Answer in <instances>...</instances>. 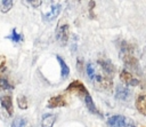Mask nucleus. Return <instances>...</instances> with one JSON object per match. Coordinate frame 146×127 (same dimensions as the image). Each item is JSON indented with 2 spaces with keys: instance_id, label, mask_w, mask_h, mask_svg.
<instances>
[{
  "instance_id": "nucleus-7",
  "label": "nucleus",
  "mask_w": 146,
  "mask_h": 127,
  "mask_svg": "<svg viewBox=\"0 0 146 127\" xmlns=\"http://www.w3.org/2000/svg\"><path fill=\"white\" fill-rule=\"evenodd\" d=\"M120 79H121V81H122L125 86H132V87H135V86L139 85V80L136 79V78H135L129 71H127V70H121V72H120Z\"/></svg>"
},
{
  "instance_id": "nucleus-10",
  "label": "nucleus",
  "mask_w": 146,
  "mask_h": 127,
  "mask_svg": "<svg viewBox=\"0 0 146 127\" xmlns=\"http://www.w3.org/2000/svg\"><path fill=\"white\" fill-rule=\"evenodd\" d=\"M115 96H116L117 100H121V101H128V100H130L131 92H130V89H129L127 86H121V85H119V86L116 87Z\"/></svg>"
},
{
  "instance_id": "nucleus-19",
  "label": "nucleus",
  "mask_w": 146,
  "mask_h": 127,
  "mask_svg": "<svg viewBox=\"0 0 146 127\" xmlns=\"http://www.w3.org/2000/svg\"><path fill=\"white\" fill-rule=\"evenodd\" d=\"M17 105H18L21 109H23V110L27 109L29 103H27V100H26V97H25L24 95H18V96H17Z\"/></svg>"
},
{
  "instance_id": "nucleus-8",
  "label": "nucleus",
  "mask_w": 146,
  "mask_h": 127,
  "mask_svg": "<svg viewBox=\"0 0 146 127\" xmlns=\"http://www.w3.org/2000/svg\"><path fill=\"white\" fill-rule=\"evenodd\" d=\"M68 104V102L66 101V98L63 95H56L52 96L48 100L47 103V108L49 109H54V108H60V106H66Z\"/></svg>"
},
{
  "instance_id": "nucleus-3",
  "label": "nucleus",
  "mask_w": 146,
  "mask_h": 127,
  "mask_svg": "<svg viewBox=\"0 0 146 127\" xmlns=\"http://www.w3.org/2000/svg\"><path fill=\"white\" fill-rule=\"evenodd\" d=\"M56 39L58 42H60V45H66L68 37H70V26L68 23H66L64 19L60 21L56 27Z\"/></svg>"
},
{
  "instance_id": "nucleus-5",
  "label": "nucleus",
  "mask_w": 146,
  "mask_h": 127,
  "mask_svg": "<svg viewBox=\"0 0 146 127\" xmlns=\"http://www.w3.org/2000/svg\"><path fill=\"white\" fill-rule=\"evenodd\" d=\"M111 127H135L133 121L123 116H113L107 120Z\"/></svg>"
},
{
  "instance_id": "nucleus-11",
  "label": "nucleus",
  "mask_w": 146,
  "mask_h": 127,
  "mask_svg": "<svg viewBox=\"0 0 146 127\" xmlns=\"http://www.w3.org/2000/svg\"><path fill=\"white\" fill-rule=\"evenodd\" d=\"M0 103L2 105V108L5 109V111L8 113V116H13L14 113V106H13V98L10 95H6L2 96L0 98Z\"/></svg>"
},
{
  "instance_id": "nucleus-6",
  "label": "nucleus",
  "mask_w": 146,
  "mask_h": 127,
  "mask_svg": "<svg viewBox=\"0 0 146 127\" xmlns=\"http://www.w3.org/2000/svg\"><path fill=\"white\" fill-rule=\"evenodd\" d=\"M97 64L100 66L102 72H104L108 77L113 78V76L115 73V66L113 65V63L110 59H98L97 61Z\"/></svg>"
},
{
  "instance_id": "nucleus-4",
  "label": "nucleus",
  "mask_w": 146,
  "mask_h": 127,
  "mask_svg": "<svg viewBox=\"0 0 146 127\" xmlns=\"http://www.w3.org/2000/svg\"><path fill=\"white\" fill-rule=\"evenodd\" d=\"M66 92L67 93H71V94H75V95H78V96H80V97H86V96H88V95H90L89 94V92H88V89L86 88V86L80 81V80H74V81H72L67 87H66Z\"/></svg>"
},
{
  "instance_id": "nucleus-14",
  "label": "nucleus",
  "mask_w": 146,
  "mask_h": 127,
  "mask_svg": "<svg viewBox=\"0 0 146 127\" xmlns=\"http://www.w3.org/2000/svg\"><path fill=\"white\" fill-rule=\"evenodd\" d=\"M57 119V114L55 113H47L41 119V127H52Z\"/></svg>"
},
{
  "instance_id": "nucleus-18",
  "label": "nucleus",
  "mask_w": 146,
  "mask_h": 127,
  "mask_svg": "<svg viewBox=\"0 0 146 127\" xmlns=\"http://www.w3.org/2000/svg\"><path fill=\"white\" fill-rule=\"evenodd\" d=\"M86 71H87V76H88V78H89L90 80H92L94 77H95V73H96V68H95L94 63L89 62V63L87 64V66H86Z\"/></svg>"
},
{
  "instance_id": "nucleus-21",
  "label": "nucleus",
  "mask_w": 146,
  "mask_h": 127,
  "mask_svg": "<svg viewBox=\"0 0 146 127\" xmlns=\"http://www.w3.org/2000/svg\"><path fill=\"white\" fill-rule=\"evenodd\" d=\"M25 119L21 118V117H17L14 119V121L11 122V127H24L25 126Z\"/></svg>"
},
{
  "instance_id": "nucleus-16",
  "label": "nucleus",
  "mask_w": 146,
  "mask_h": 127,
  "mask_svg": "<svg viewBox=\"0 0 146 127\" xmlns=\"http://www.w3.org/2000/svg\"><path fill=\"white\" fill-rule=\"evenodd\" d=\"M57 61H58L59 64H60V73H62V77H63L64 79L67 78L68 74H70V69H68V66L66 65V63L64 62V59H63L60 56H57Z\"/></svg>"
},
{
  "instance_id": "nucleus-9",
  "label": "nucleus",
  "mask_w": 146,
  "mask_h": 127,
  "mask_svg": "<svg viewBox=\"0 0 146 127\" xmlns=\"http://www.w3.org/2000/svg\"><path fill=\"white\" fill-rule=\"evenodd\" d=\"M11 88H14V86L9 81L6 66L0 68V89H11Z\"/></svg>"
},
{
  "instance_id": "nucleus-12",
  "label": "nucleus",
  "mask_w": 146,
  "mask_h": 127,
  "mask_svg": "<svg viewBox=\"0 0 146 127\" xmlns=\"http://www.w3.org/2000/svg\"><path fill=\"white\" fill-rule=\"evenodd\" d=\"M135 106L139 113L146 116V94H141L136 98Z\"/></svg>"
},
{
  "instance_id": "nucleus-24",
  "label": "nucleus",
  "mask_w": 146,
  "mask_h": 127,
  "mask_svg": "<svg viewBox=\"0 0 146 127\" xmlns=\"http://www.w3.org/2000/svg\"><path fill=\"white\" fill-rule=\"evenodd\" d=\"M141 127H146V126H141Z\"/></svg>"
},
{
  "instance_id": "nucleus-1",
  "label": "nucleus",
  "mask_w": 146,
  "mask_h": 127,
  "mask_svg": "<svg viewBox=\"0 0 146 127\" xmlns=\"http://www.w3.org/2000/svg\"><path fill=\"white\" fill-rule=\"evenodd\" d=\"M133 47L128 43L127 41H123L121 43V51H120V57L125 64V66L132 69V70H138L139 69V62L137 57L132 53Z\"/></svg>"
},
{
  "instance_id": "nucleus-17",
  "label": "nucleus",
  "mask_w": 146,
  "mask_h": 127,
  "mask_svg": "<svg viewBox=\"0 0 146 127\" xmlns=\"http://www.w3.org/2000/svg\"><path fill=\"white\" fill-rule=\"evenodd\" d=\"M14 6V2L11 0H2L0 2V10L2 13H8Z\"/></svg>"
},
{
  "instance_id": "nucleus-23",
  "label": "nucleus",
  "mask_w": 146,
  "mask_h": 127,
  "mask_svg": "<svg viewBox=\"0 0 146 127\" xmlns=\"http://www.w3.org/2000/svg\"><path fill=\"white\" fill-rule=\"evenodd\" d=\"M6 65V57L3 55H0V68H3Z\"/></svg>"
},
{
  "instance_id": "nucleus-20",
  "label": "nucleus",
  "mask_w": 146,
  "mask_h": 127,
  "mask_svg": "<svg viewBox=\"0 0 146 127\" xmlns=\"http://www.w3.org/2000/svg\"><path fill=\"white\" fill-rule=\"evenodd\" d=\"M7 39H10L13 42H19V41L23 39V35L19 34V33H17V32H16V29H14V30L11 31L10 35L7 37Z\"/></svg>"
},
{
  "instance_id": "nucleus-22",
  "label": "nucleus",
  "mask_w": 146,
  "mask_h": 127,
  "mask_svg": "<svg viewBox=\"0 0 146 127\" xmlns=\"http://www.w3.org/2000/svg\"><path fill=\"white\" fill-rule=\"evenodd\" d=\"M27 3L32 5L33 7H39V6H41L42 1L41 0H32V1H27Z\"/></svg>"
},
{
  "instance_id": "nucleus-2",
  "label": "nucleus",
  "mask_w": 146,
  "mask_h": 127,
  "mask_svg": "<svg viewBox=\"0 0 146 127\" xmlns=\"http://www.w3.org/2000/svg\"><path fill=\"white\" fill-rule=\"evenodd\" d=\"M95 88H97L100 92H111L113 88V80L111 77L105 74L104 72L95 73V77L92 79Z\"/></svg>"
},
{
  "instance_id": "nucleus-15",
  "label": "nucleus",
  "mask_w": 146,
  "mask_h": 127,
  "mask_svg": "<svg viewBox=\"0 0 146 127\" xmlns=\"http://www.w3.org/2000/svg\"><path fill=\"white\" fill-rule=\"evenodd\" d=\"M84 103H86V106H87V109L91 112V113H95V114H98V116H102V113L98 111V109L96 108V105H95V103H94V101H92V98H91V96L90 95H88V96H86L84 98Z\"/></svg>"
},
{
  "instance_id": "nucleus-13",
  "label": "nucleus",
  "mask_w": 146,
  "mask_h": 127,
  "mask_svg": "<svg viewBox=\"0 0 146 127\" xmlns=\"http://www.w3.org/2000/svg\"><path fill=\"white\" fill-rule=\"evenodd\" d=\"M60 9H62V7H60L59 3H54V5H51V6H50V10L44 15V18L48 19V21L55 19V18L59 15Z\"/></svg>"
}]
</instances>
